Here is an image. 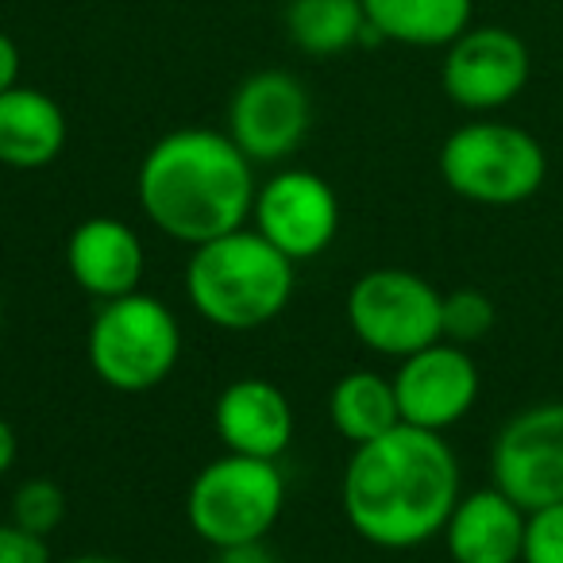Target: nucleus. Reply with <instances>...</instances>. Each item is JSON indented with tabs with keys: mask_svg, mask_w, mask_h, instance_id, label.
I'll return each instance as SVG.
<instances>
[{
	"mask_svg": "<svg viewBox=\"0 0 563 563\" xmlns=\"http://www.w3.org/2000/svg\"><path fill=\"white\" fill-rule=\"evenodd\" d=\"M460 494V460L444 432L413 424L355 444L340 478V506L352 532L386 552H409L437 540Z\"/></svg>",
	"mask_w": 563,
	"mask_h": 563,
	"instance_id": "f257e3e1",
	"label": "nucleus"
},
{
	"mask_svg": "<svg viewBox=\"0 0 563 563\" xmlns=\"http://www.w3.org/2000/svg\"><path fill=\"white\" fill-rule=\"evenodd\" d=\"M255 189V163L212 128L158 135L135 170V201L147 224L186 247L247 228Z\"/></svg>",
	"mask_w": 563,
	"mask_h": 563,
	"instance_id": "f03ea898",
	"label": "nucleus"
},
{
	"mask_svg": "<svg viewBox=\"0 0 563 563\" xmlns=\"http://www.w3.org/2000/svg\"><path fill=\"white\" fill-rule=\"evenodd\" d=\"M294 258H286L255 228L189 247L186 298L205 324L220 332H258L274 324L294 298Z\"/></svg>",
	"mask_w": 563,
	"mask_h": 563,
	"instance_id": "7ed1b4c3",
	"label": "nucleus"
},
{
	"mask_svg": "<svg viewBox=\"0 0 563 563\" xmlns=\"http://www.w3.org/2000/svg\"><path fill=\"white\" fill-rule=\"evenodd\" d=\"M89 371L117 394H147L181 360V324L166 301L135 290L101 301L86 332Z\"/></svg>",
	"mask_w": 563,
	"mask_h": 563,
	"instance_id": "20e7f679",
	"label": "nucleus"
},
{
	"mask_svg": "<svg viewBox=\"0 0 563 563\" xmlns=\"http://www.w3.org/2000/svg\"><path fill=\"white\" fill-rule=\"evenodd\" d=\"M440 178L455 197L483 209H514L540 194L548 155L532 132L506 120L460 124L440 147Z\"/></svg>",
	"mask_w": 563,
	"mask_h": 563,
	"instance_id": "39448f33",
	"label": "nucleus"
},
{
	"mask_svg": "<svg viewBox=\"0 0 563 563\" xmlns=\"http://www.w3.org/2000/svg\"><path fill=\"white\" fill-rule=\"evenodd\" d=\"M282 509H286V478L278 463L235 452L205 463L186 490V521L212 552L266 540Z\"/></svg>",
	"mask_w": 563,
	"mask_h": 563,
	"instance_id": "423d86ee",
	"label": "nucleus"
},
{
	"mask_svg": "<svg viewBox=\"0 0 563 563\" xmlns=\"http://www.w3.org/2000/svg\"><path fill=\"white\" fill-rule=\"evenodd\" d=\"M440 309H444V294L429 278L401 266H375L360 274L344 301L352 336L386 360H406L444 340Z\"/></svg>",
	"mask_w": 563,
	"mask_h": 563,
	"instance_id": "0eeeda50",
	"label": "nucleus"
},
{
	"mask_svg": "<svg viewBox=\"0 0 563 563\" xmlns=\"http://www.w3.org/2000/svg\"><path fill=\"white\" fill-rule=\"evenodd\" d=\"M490 483L525 514L563 501V401L525 406L490 444Z\"/></svg>",
	"mask_w": 563,
	"mask_h": 563,
	"instance_id": "6e6552de",
	"label": "nucleus"
},
{
	"mask_svg": "<svg viewBox=\"0 0 563 563\" xmlns=\"http://www.w3.org/2000/svg\"><path fill=\"white\" fill-rule=\"evenodd\" d=\"M251 228L294 263L324 255L340 235V197L329 178L286 166L255 189Z\"/></svg>",
	"mask_w": 563,
	"mask_h": 563,
	"instance_id": "1a4fd4ad",
	"label": "nucleus"
},
{
	"mask_svg": "<svg viewBox=\"0 0 563 563\" xmlns=\"http://www.w3.org/2000/svg\"><path fill=\"white\" fill-rule=\"evenodd\" d=\"M529 74L532 58L521 35L498 24H483L467 27L460 40L448 43L440 86L455 109L486 117L517 101L521 89L529 86Z\"/></svg>",
	"mask_w": 563,
	"mask_h": 563,
	"instance_id": "9d476101",
	"label": "nucleus"
},
{
	"mask_svg": "<svg viewBox=\"0 0 563 563\" xmlns=\"http://www.w3.org/2000/svg\"><path fill=\"white\" fill-rule=\"evenodd\" d=\"M309 124V89L290 70H258L235 86L224 132L251 163H282L306 143Z\"/></svg>",
	"mask_w": 563,
	"mask_h": 563,
	"instance_id": "9b49d317",
	"label": "nucleus"
},
{
	"mask_svg": "<svg viewBox=\"0 0 563 563\" xmlns=\"http://www.w3.org/2000/svg\"><path fill=\"white\" fill-rule=\"evenodd\" d=\"M390 383L398 394L401 424L429 432H448L452 424H460L475 409L478 390H483L475 355L452 340H437L398 360Z\"/></svg>",
	"mask_w": 563,
	"mask_h": 563,
	"instance_id": "f8f14e48",
	"label": "nucleus"
},
{
	"mask_svg": "<svg viewBox=\"0 0 563 563\" xmlns=\"http://www.w3.org/2000/svg\"><path fill=\"white\" fill-rule=\"evenodd\" d=\"M66 271L86 298L117 301L143 286L147 274V251L128 220L120 217H89L74 224L66 240Z\"/></svg>",
	"mask_w": 563,
	"mask_h": 563,
	"instance_id": "ddd939ff",
	"label": "nucleus"
},
{
	"mask_svg": "<svg viewBox=\"0 0 563 563\" xmlns=\"http://www.w3.org/2000/svg\"><path fill=\"white\" fill-rule=\"evenodd\" d=\"M212 432L224 452L278 463L294 444V406L271 378H235L212 401Z\"/></svg>",
	"mask_w": 563,
	"mask_h": 563,
	"instance_id": "4468645a",
	"label": "nucleus"
},
{
	"mask_svg": "<svg viewBox=\"0 0 563 563\" xmlns=\"http://www.w3.org/2000/svg\"><path fill=\"white\" fill-rule=\"evenodd\" d=\"M525 521L529 514L490 483L460 494L440 537L452 563H521Z\"/></svg>",
	"mask_w": 563,
	"mask_h": 563,
	"instance_id": "2eb2a0df",
	"label": "nucleus"
},
{
	"mask_svg": "<svg viewBox=\"0 0 563 563\" xmlns=\"http://www.w3.org/2000/svg\"><path fill=\"white\" fill-rule=\"evenodd\" d=\"M66 147V112L51 93L12 86L0 93V166L43 170Z\"/></svg>",
	"mask_w": 563,
	"mask_h": 563,
	"instance_id": "dca6fc26",
	"label": "nucleus"
},
{
	"mask_svg": "<svg viewBox=\"0 0 563 563\" xmlns=\"http://www.w3.org/2000/svg\"><path fill=\"white\" fill-rule=\"evenodd\" d=\"M367 27L386 43L448 47L471 27L475 0H363Z\"/></svg>",
	"mask_w": 563,
	"mask_h": 563,
	"instance_id": "f3484780",
	"label": "nucleus"
},
{
	"mask_svg": "<svg viewBox=\"0 0 563 563\" xmlns=\"http://www.w3.org/2000/svg\"><path fill=\"white\" fill-rule=\"evenodd\" d=\"M329 421L352 448L367 444V440H378L390 429H398L401 413H398L394 383L367 367L340 375L329 390Z\"/></svg>",
	"mask_w": 563,
	"mask_h": 563,
	"instance_id": "a211bd4d",
	"label": "nucleus"
},
{
	"mask_svg": "<svg viewBox=\"0 0 563 563\" xmlns=\"http://www.w3.org/2000/svg\"><path fill=\"white\" fill-rule=\"evenodd\" d=\"M363 32H367L363 0H290L286 9V35L301 55H344L363 43Z\"/></svg>",
	"mask_w": 563,
	"mask_h": 563,
	"instance_id": "6ab92c4d",
	"label": "nucleus"
},
{
	"mask_svg": "<svg viewBox=\"0 0 563 563\" xmlns=\"http://www.w3.org/2000/svg\"><path fill=\"white\" fill-rule=\"evenodd\" d=\"M494 321H498V309L475 286H460V290L444 294L440 329H444V340H452V344H478L483 336H490Z\"/></svg>",
	"mask_w": 563,
	"mask_h": 563,
	"instance_id": "aec40b11",
	"label": "nucleus"
},
{
	"mask_svg": "<svg viewBox=\"0 0 563 563\" xmlns=\"http://www.w3.org/2000/svg\"><path fill=\"white\" fill-rule=\"evenodd\" d=\"M12 521L35 537H51L66 521V494L55 478H24L12 494Z\"/></svg>",
	"mask_w": 563,
	"mask_h": 563,
	"instance_id": "412c9836",
	"label": "nucleus"
},
{
	"mask_svg": "<svg viewBox=\"0 0 563 563\" xmlns=\"http://www.w3.org/2000/svg\"><path fill=\"white\" fill-rule=\"evenodd\" d=\"M521 563H563V501L529 514Z\"/></svg>",
	"mask_w": 563,
	"mask_h": 563,
	"instance_id": "4be33fe9",
	"label": "nucleus"
},
{
	"mask_svg": "<svg viewBox=\"0 0 563 563\" xmlns=\"http://www.w3.org/2000/svg\"><path fill=\"white\" fill-rule=\"evenodd\" d=\"M0 563H55L47 537L20 529L16 521H0Z\"/></svg>",
	"mask_w": 563,
	"mask_h": 563,
	"instance_id": "5701e85b",
	"label": "nucleus"
},
{
	"mask_svg": "<svg viewBox=\"0 0 563 563\" xmlns=\"http://www.w3.org/2000/svg\"><path fill=\"white\" fill-rule=\"evenodd\" d=\"M12 86H20V47L12 35L0 32V93H9Z\"/></svg>",
	"mask_w": 563,
	"mask_h": 563,
	"instance_id": "b1692460",
	"label": "nucleus"
},
{
	"mask_svg": "<svg viewBox=\"0 0 563 563\" xmlns=\"http://www.w3.org/2000/svg\"><path fill=\"white\" fill-rule=\"evenodd\" d=\"M220 563H274L271 552H266V540H255V544H235L217 552Z\"/></svg>",
	"mask_w": 563,
	"mask_h": 563,
	"instance_id": "393cba45",
	"label": "nucleus"
},
{
	"mask_svg": "<svg viewBox=\"0 0 563 563\" xmlns=\"http://www.w3.org/2000/svg\"><path fill=\"white\" fill-rule=\"evenodd\" d=\"M16 455H20V440H16V429H12L4 417H0V478L9 475L16 467Z\"/></svg>",
	"mask_w": 563,
	"mask_h": 563,
	"instance_id": "a878e982",
	"label": "nucleus"
},
{
	"mask_svg": "<svg viewBox=\"0 0 563 563\" xmlns=\"http://www.w3.org/2000/svg\"><path fill=\"white\" fill-rule=\"evenodd\" d=\"M58 563H124L117 555H70V560H58Z\"/></svg>",
	"mask_w": 563,
	"mask_h": 563,
	"instance_id": "bb28decb",
	"label": "nucleus"
},
{
	"mask_svg": "<svg viewBox=\"0 0 563 563\" xmlns=\"http://www.w3.org/2000/svg\"><path fill=\"white\" fill-rule=\"evenodd\" d=\"M0 336H4V301H0Z\"/></svg>",
	"mask_w": 563,
	"mask_h": 563,
	"instance_id": "cd10ccee",
	"label": "nucleus"
}]
</instances>
